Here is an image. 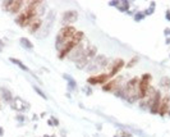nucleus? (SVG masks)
<instances>
[{"instance_id":"9","label":"nucleus","mask_w":170,"mask_h":137,"mask_svg":"<svg viewBox=\"0 0 170 137\" xmlns=\"http://www.w3.org/2000/svg\"><path fill=\"white\" fill-rule=\"evenodd\" d=\"M122 77H117V78H113V80H109L105 85H103V90L104 91H114L115 92L117 90H119L122 86Z\"/></svg>"},{"instance_id":"11","label":"nucleus","mask_w":170,"mask_h":137,"mask_svg":"<svg viewBox=\"0 0 170 137\" xmlns=\"http://www.w3.org/2000/svg\"><path fill=\"white\" fill-rule=\"evenodd\" d=\"M110 78L108 73H103V74H99V76H92L90 77V78L87 80V82L90 85H105L106 82H108Z\"/></svg>"},{"instance_id":"30","label":"nucleus","mask_w":170,"mask_h":137,"mask_svg":"<svg viewBox=\"0 0 170 137\" xmlns=\"http://www.w3.org/2000/svg\"><path fill=\"white\" fill-rule=\"evenodd\" d=\"M17 119H19V121H24V117H21V115H18V117H17Z\"/></svg>"},{"instance_id":"7","label":"nucleus","mask_w":170,"mask_h":137,"mask_svg":"<svg viewBox=\"0 0 170 137\" xmlns=\"http://www.w3.org/2000/svg\"><path fill=\"white\" fill-rule=\"evenodd\" d=\"M23 4H24V1H22V0H9V1H4L3 7H4V9H5L7 12L15 14V13L21 12Z\"/></svg>"},{"instance_id":"25","label":"nucleus","mask_w":170,"mask_h":137,"mask_svg":"<svg viewBox=\"0 0 170 137\" xmlns=\"http://www.w3.org/2000/svg\"><path fill=\"white\" fill-rule=\"evenodd\" d=\"M138 62V58L137 57H136V58H132V60L128 63V64H127V67H128V68H130V67H133L134 66V64L136 63H137Z\"/></svg>"},{"instance_id":"19","label":"nucleus","mask_w":170,"mask_h":137,"mask_svg":"<svg viewBox=\"0 0 170 137\" xmlns=\"http://www.w3.org/2000/svg\"><path fill=\"white\" fill-rule=\"evenodd\" d=\"M10 62H12V63H14L15 66H18V67H19L22 71H24V72H29L28 67L26 66V64H23V63L21 62V60H18V59H15V58H10Z\"/></svg>"},{"instance_id":"17","label":"nucleus","mask_w":170,"mask_h":137,"mask_svg":"<svg viewBox=\"0 0 170 137\" xmlns=\"http://www.w3.org/2000/svg\"><path fill=\"white\" fill-rule=\"evenodd\" d=\"M63 77L67 80L68 82V90L69 91H73V90H75V87H77V83H75V81L73 80V77L68 76V74H63Z\"/></svg>"},{"instance_id":"1","label":"nucleus","mask_w":170,"mask_h":137,"mask_svg":"<svg viewBox=\"0 0 170 137\" xmlns=\"http://www.w3.org/2000/svg\"><path fill=\"white\" fill-rule=\"evenodd\" d=\"M138 82L139 80L137 77L132 78L128 83L123 87V94H122V97L125 99L128 102H134L139 99V95H138Z\"/></svg>"},{"instance_id":"33","label":"nucleus","mask_w":170,"mask_h":137,"mask_svg":"<svg viewBox=\"0 0 170 137\" xmlns=\"http://www.w3.org/2000/svg\"><path fill=\"white\" fill-rule=\"evenodd\" d=\"M166 44H170V37H169L168 40H166Z\"/></svg>"},{"instance_id":"6","label":"nucleus","mask_w":170,"mask_h":137,"mask_svg":"<svg viewBox=\"0 0 170 137\" xmlns=\"http://www.w3.org/2000/svg\"><path fill=\"white\" fill-rule=\"evenodd\" d=\"M106 63H108V59H106L104 55H99V57H95L91 60V63L87 66L88 68V72H93V71H99L104 66H106Z\"/></svg>"},{"instance_id":"23","label":"nucleus","mask_w":170,"mask_h":137,"mask_svg":"<svg viewBox=\"0 0 170 137\" xmlns=\"http://www.w3.org/2000/svg\"><path fill=\"white\" fill-rule=\"evenodd\" d=\"M144 18V13L143 12H138V13H136V15H134V21H137V22H139V21H142Z\"/></svg>"},{"instance_id":"4","label":"nucleus","mask_w":170,"mask_h":137,"mask_svg":"<svg viewBox=\"0 0 170 137\" xmlns=\"http://www.w3.org/2000/svg\"><path fill=\"white\" fill-rule=\"evenodd\" d=\"M96 53H97V49L95 48V46L87 48L86 50H84V53L79 57L78 60L75 62V64H77V67H78V68H84V67H87L88 64L91 63L92 59L96 57Z\"/></svg>"},{"instance_id":"12","label":"nucleus","mask_w":170,"mask_h":137,"mask_svg":"<svg viewBox=\"0 0 170 137\" xmlns=\"http://www.w3.org/2000/svg\"><path fill=\"white\" fill-rule=\"evenodd\" d=\"M160 104H161V94H160V91H156L154 99H152L151 104H150V112H151V114H157V113H159Z\"/></svg>"},{"instance_id":"21","label":"nucleus","mask_w":170,"mask_h":137,"mask_svg":"<svg viewBox=\"0 0 170 137\" xmlns=\"http://www.w3.org/2000/svg\"><path fill=\"white\" fill-rule=\"evenodd\" d=\"M118 9L120 12H127L129 9V1H127V0H124V1H120L118 5Z\"/></svg>"},{"instance_id":"16","label":"nucleus","mask_w":170,"mask_h":137,"mask_svg":"<svg viewBox=\"0 0 170 137\" xmlns=\"http://www.w3.org/2000/svg\"><path fill=\"white\" fill-rule=\"evenodd\" d=\"M0 94H1V96H3V100H5L7 102H9L10 104V102L13 101V95H12V92L9 91V90L1 87L0 88Z\"/></svg>"},{"instance_id":"20","label":"nucleus","mask_w":170,"mask_h":137,"mask_svg":"<svg viewBox=\"0 0 170 137\" xmlns=\"http://www.w3.org/2000/svg\"><path fill=\"white\" fill-rule=\"evenodd\" d=\"M160 86L163 87V90H165V91H168V90L170 88V78L169 77H163L160 81Z\"/></svg>"},{"instance_id":"8","label":"nucleus","mask_w":170,"mask_h":137,"mask_svg":"<svg viewBox=\"0 0 170 137\" xmlns=\"http://www.w3.org/2000/svg\"><path fill=\"white\" fill-rule=\"evenodd\" d=\"M10 106L14 110L21 112V113L27 112V110H29V108H31L29 102H27L26 100H23V99H21V97H15V99H13V101L10 102Z\"/></svg>"},{"instance_id":"2","label":"nucleus","mask_w":170,"mask_h":137,"mask_svg":"<svg viewBox=\"0 0 170 137\" xmlns=\"http://www.w3.org/2000/svg\"><path fill=\"white\" fill-rule=\"evenodd\" d=\"M75 32H77V31H75V28L73 27V26H65V27H63L60 29V32L58 33L56 41H55V46H56V49L60 50L65 44H68V42L73 38V36L75 35Z\"/></svg>"},{"instance_id":"5","label":"nucleus","mask_w":170,"mask_h":137,"mask_svg":"<svg viewBox=\"0 0 170 137\" xmlns=\"http://www.w3.org/2000/svg\"><path fill=\"white\" fill-rule=\"evenodd\" d=\"M151 74L150 73H144L142 76V78L139 80L138 82V95H139V99H144L147 96L148 91H150V82H151Z\"/></svg>"},{"instance_id":"29","label":"nucleus","mask_w":170,"mask_h":137,"mask_svg":"<svg viewBox=\"0 0 170 137\" xmlns=\"http://www.w3.org/2000/svg\"><path fill=\"white\" fill-rule=\"evenodd\" d=\"M166 19H168V21H170V10H168V12H166Z\"/></svg>"},{"instance_id":"18","label":"nucleus","mask_w":170,"mask_h":137,"mask_svg":"<svg viewBox=\"0 0 170 137\" xmlns=\"http://www.w3.org/2000/svg\"><path fill=\"white\" fill-rule=\"evenodd\" d=\"M19 42H21V45H22L24 49H27V50H32L33 49V44L28 40V38H26V37H21L19 38Z\"/></svg>"},{"instance_id":"24","label":"nucleus","mask_w":170,"mask_h":137,"mask_svg":"<svg viewBox=\"0 0 170 137\" xmlns=\"http://www.w3.org/2000/svg\"><path fill=\"white\" fill-rule=\"evenodd\" d=\"M48 123H49L50 126H59V121H58L56 118H54V117H51V118H50Z\"/></svg>"},{"instance_id":"28","label":"nucleus","mask_w":170,"mask_h":137,"mask_svg":"<svg viewBox=\"0 0 170 137\" xmlns=\"http://www.w3.org/2000/svg\"><path fill=\"white\" fill-rule=\"evenodd\" d=\"M3 48H4V42H3L1 40H0V51L3 50Z\"/></svg>"},{"instance_id":"32","label":"nucleus","mask_w":170,"mask_h":137,"mask_svg":"<svg viewBox=\"0 0 170 137\" xmlns=\"http://www.w3.org/2000/svg\"><path fill=\"white\" fill-rule=\"evenodd\" d=\"M165 35H170V29H166V31H165Z\"/></svg>"},{"instance_id":"13","label":"nucleus","mask_w":170,"mask_h":137,"mask_svg":"<svg viewBox=\"0 0 170 137\" xmlns=\"http://www.w3.org/2000/svg\"><path fill=\"white\" fill-rule=\"evenodd\" d=\"M123 67H124V60H123V59H117V60L114 62V64H113L111 69H110V72L108 73L109 78H113V77L115 76V74L118 73V72L122 69Z\"/></svg>"},{"instance_id":"15","label":"nucleus","mask_w":170,"mask_h":137,"mask_svg":"<svg viewBox=\"0 0 170 137\" xmlns=\"http://www.w3.org/2000/svg\"><path fill=\"white\" fill-rule=\"evenodd\" d=\"M41 26H42L41 18H35L31 23L28 24V32H29V33H36V32L41 28Z\"/></svg>"},{"instance_id":"3","label":"nucleus","mask_w":170,"mask_h":137,"mask_svg":"<svg viewBox=\"0 0 170 137\" xmlns=\"http://www.w3.org/2000/svg\"><path fill=\"white\" fill-rule=\"evenodd\" d=\"M83 37H84V33L82 31L75 32V35L73 36V38H72L68 44H65L60 50H59V59H64L68 54H70L72 51L75 49V46H78L81 42H82Z\"/></svg>"},{"instance_id":"26","label":"nucleus","mask_w":170,"mask_h":137,"mask_svg":"<svg viewBox=\"0 0 170 137\" xmlns=\"http://www.w3.org/2000/svg\"><path fill=\"white\" fill-rule=\"evenodd\" d=\"M155 10V3H151V5H150V9L144 12V14H152V12Z\"/></svg>"},{"instance_id":"31","label":"nucleus","mask_w":170,"mask_h":137,"mask_svg":"<svg viewBox=\"0 0 170 137\" xmlns=\"http://www.w3.org/2000/svg\"><path fill=\"white\" fill-rule=\"evenodd\" d=\"M3 135H4V130H3L1 127H0V136H3Z\"/></svg>"},{"instance_id":"27","label":"nucleus","mask_w":170,"mask_h":137,"mask_svg":"<svg viewBox=\"0 0 170 137\" xmlns=\"http://www.w3.org/2000/svg\"><path fill=\"white\" fill-rule=\"evenodd\" d=\"M119 3H120V1H110L109 4H110L111 7H118V5H119Z\"/></svg>"},{"instance_id":"22","label":"nucleus","mask_w":170,"mask_h":137,"mask_svg":"<svg viewBox=\"0 0 170 137\" xmlns=\"http://www.w3.org/2000/svg\"><path fill=\"white\" fill-rule=\"evenodd\" d=\"M33 90H35V91L37 92V94H39V95L42 97V99H44V100H46V99H48V96H46L45 95V94H44V91H42V90L40 88V87H37V86H33Z\"/></svg>"},{"instance_id":"14","label":"nucleus","mask_w":170,"mask_h":137,"mask_svg":"<svg viewBox=\"0 0 170 137\" xmlns=\"http://www.w3.org/2000/svg\"><path fill=\"white\" fill-rule=\"evenodd\" d=\"M169 105H170V97L166 96V97H164V99H161V104H160V108H159V113L157 114H160L161 117H164L165 114H168L169 113Z\"/></svg>"},{"instance_id":"10","label":"nucleus","mask_w":170,"mask_h":137,"mask_svg":"<svg viewBox=\"0 0 170 137\" xmlns=\"http://www.w3.org/2000/svg\"><path fill=\"white\" fill-rule=\"evenodd\" d=\"M78 18L77 10H67L62 17V23L64 26H72V23L75 22Z\"/></svg>"}]
</instances>
